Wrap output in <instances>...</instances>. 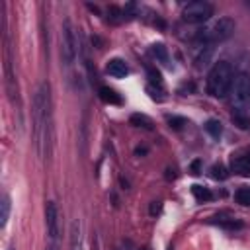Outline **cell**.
Here are the masks:
<instances>
[{
	"instance_id": "cell-10",
	"label": "cell",
	"mask_w": 250,
	"mask_h": 250,
	"mask_svg": "<svg viewBox=\"0 0 250 250\" xmlns=\"http://www.w3.org/2000/svg\"><path fill=\"white\" fill-rule=\"evenodd\" d=\"M150 55L158 61V62H162V64H170V57H168V51H166V47L162 45V43H154L152 47H150Z\"/></svg>"
},
{
	"instance_id": "cell-21",
	"label": "cell",
	"mask_w": 250,
	"mask_h": 250,
	"mask_svg": "<svg viewBox=\"0 0 250 250\" xmlns=\"http://www.w3.org/2000/svg\"><path fill=\"white\" fill-rule=\"evenodd\" d=\"M148 78H150V82H152V84H156L158 88L162 86V80H160V74H158V72H156L154 68H148Z\"/></svg>"
},
{
	"instance_id": "cell-20",
	"label": "cell",
	"mask_w": 250,
	"mask_h": 250,
	"mask_svg": "<svg viewBox=\"0 0 250 250\" xmlns=\"http://www.w3.org/2000/svg\"><path fill=\"white\" fill-rule=\"evenodd\" d=\"M166 121H168L170 127H174V129H182V127L186 125V119H184V117H178V115H168Z\"/></svg>"
},
{
	"instance_id": "cell-2",
	"label": "cell",
	"mask_w": 250,
	"mask_h": 250,
	"mask_svg": "<svg viewBox=\"0 0 250 250\" xmlns=\"http://www.w3.org/2000/svg\"><path fill=\"white\" fill-rule=\"evenodd\" d=\"M234 82V68L227 61H219L207 74V92L213 98H227L232 90Z\"/></svg>"
},
{
	"instance_id": "cell-1",
	"label": "cell",
	"mask_w": 250,
	"mask_h": 250,
	"mask_svg": "<svg viewBox=\"0 0 250 250\" xmlns=\"http://www.w3.org/2000/svg\"><path fill=\"white\" fill-rule=\"evenodd\" d=\"M51 94H49V84L41 82L35 98H33V135H35V146L41 158L49 154V145H51Z\"/></svg>"
},
{
	"instance_id": "cell-13",
	"label": "cell",
	"mask_w": 250,
	"mask_h": 250,
	"mask_svg": "<svg viewBox=\"0 0 250 250\" xmlns=\"http://www.w3.org/2000/svg\"><path fill=\"white\" fill-rule=\"evenodd\" d=\"M129 121H131L135 127H143V129H148V131L152 129V119L146 117L145 113H133Z\"/></svg>"
},
{
	"instance_id": "cell-19",
	"label": "cell",
	"mask_w": 250,
	"mask_h": 250,
	"mask_svg": "<svg viewBox=\"0 0 250 250\" xmlns=\"http://www.w3.org/2000/svg\"><path fill=\"white\" fill-rule=\"evenodd\" d=\"M211 176H213L215 180H225L229 174H227V168H225L223 164H215V166L211 168Z\"/></svg>"
},
{
	"instance_id": "cell-22",
	"label": "cell",
	"mask_w": 250,
	"mask_h": 250,
	"mask_svg": "<svg viewBox=\"0 0 250 250\" xmlns=\"http://www.w3.org/2000/svg\"><path fill=\"white\" fill-rule=\"evenodd\" d=\"M160 211V205H158V201H152V205H150V215H156Z\"/></svg>"
},
{
	"instance_id": "cell-12",
	"label": "cell",
	"mask_w": 250,
	"mask_h": 250,
	"mask_svg": "<svg viewBox=\"0 0 250 250\" xmlns=\"http://www.w3.org/2000/svg\"><path fill=\"white\" fill-rule=\"evenodd\" d=\"M100 98H102L105 104H121L119 94H117L115 90L107 88V86H102V88H100Z\"/></svg>"
},
{
	"instance_id": "cell-11",
	"label": "cell",
	"mask_w": 250,
	"mask_h": 250,
	"mask_svg": "<svg viewBox=\"0 0 250 250\" xmlns=\"http://www.w3.org/2000/svg\"><path fill=\"white\" fill-rule=\"evenodd\" d=\"M70 250H82L80 221H74V223H72V230H70Z\"/></svg>"
},
{
	"instance_id": "cell-16",
	"label": "cell",
	"mask_w": 250,
	"mask_h": 250,
	"mask_svg": "<svg viewBox=\"0 0 250 250\" xmlns=\"http://www.w3.org/2000/svg\"><path fill=\"white\" fill-rule=\"evenodd\" d=\"M8 215H10V197L8 195H2V203H0V225L2 227H6Z\"/></svg>"
},
{
	"instance_id": "cell-18",
	"label": "cell",
	"mask_w": 250,
	"mask_h": 250,
	"mask_svg": "<svg viewBox=\"0 0 250 250\" xmlns=\"http://www.w3.org/2000/svg\"><path fill=\"white\" fill-rule=\"evenodd\" d=\"M107 14H109V16H107V20H111L113 23H117V21H121V20L125 18V16H123L125 12H121L117 6H111V8L107 10Z\"/></svg>"
},
{
	"instance_id": "cell-17",
	"label": "cell",
	"mask_w": 250,
	"mask_h": 250,
	"mask_svg": "<svg viewBox=\"0 0 250 250\" xmlns=\"http://www.w3.org/2000/svg\"><path fill=\"white\" fill-rule=\"evenodd\" d=\"M191 193L195 195L197 201H209V199L213 197L211 191H209L207 188H203V186H193V188H191Z\"/></svg>"
},
{
	"instance_id": "cell-14",
	"label": "cell",
	"mask_w": 250,
	"mask_h": 250,
	"mask_svg": "<svg viewBox=\"0 0 250 250\" xmlns=\"http://www.w3.org/2000/svg\"><path fill=\"white\" fill-rule=\"evenodd\" d=\"M205 131H207L213 139H219V137H221V133H223L221 121H219V119H209V121L205 123Z\"/></svg>"
},
{
	"instance_id": "cell-6",
	"label": "cell",
	"mask_w": 250,
	"mask_h": 250,
	"mask_svg": "<svg viewBox=\"0 0 250 250\" xmlns=\"http://www.w3.org/2000/svg\"><path fill=\"white\" fill-rule=\"evenodd\" d=\"M213 16V6L205 0H195L184 6L182 10V20L186 23H203Z\"/></svg>"
},
{
	"instance_id": "cell-4",
	"label": "cell",
	"mask_w": 250,
	"mask_h": 250,
	"mask_svg": "<svg viewBox=\"0 0 250 250\" xmlns=\"http://www.w3.org/2000/svg\"><path fill=\"white\" fill-rule=\"evenodd\" d=\"M80 49V39H76V33L72 29V23L66 20L62 23V37H61V57L64 64H72L76 61Z\"/></svg>"
},
{
	"instance_id": "cell-7",
	"label": "cell",
	"mask_w": 250,
	"mask_h": 250,
	"mask_svg": "<svg viewBox=\"0 0 250 250\" xmlns=\"http://www.w3.org/2000/svg\"><path fill=\"white\" fill-rule=\"evenodd\" d=\"M45 225H47V234L53 242H57V236H59V209H57V203L53 201H47L45 205Z\"/></svg>"
},
{
	"instance_id": "cell-8",
	"label": "cell",
	"mask_w": 250,
	"mask_h": 250,
	"mask_svg": "<svg viewBox=\"0 0 250 250\" xmlns=\"http://www.w3.org/2000/svg\"><path fill=\"white\" fill-rule=\"evenodd\" d=\"M230 168H232L234 174L248 178V176H250V152L234 154L232 160H230Z\"/></svg>"
},
{
	"instance_id": "cell-5",
	"label": "cell",
	"mask_w": 250,
	"mask_h": 250,
	"mask_svg": "<svg viewBox=\"0 0 250 250\" xmlns=\"http://www.w3.org/2000/svg\"><path fill=\"white\" fill-rule=\"evenodd\" d=\"M230 96H232V109L246 113V105L250 104V78H248V74L240 72L234 76Z\"/></svg>"
},
{
	"instance_id": "cell-23",
	"label": "cell",
	"mask_w": 250,
	"mask_h": 250,
	"mask_svg": "<svg viewBox=\"0 0 250 250\" xmlns=\"http://www.w3.org/2000/svg\"><path fill=\"white\" fill-rule=\"evenodd\" d=\"M191 170H193V174H199V172H197V170H199V162H197V160L191 164Z\"/></svg>"
},
{
	"instance_id": "cell-3",
	"label": "cell",
	"mask_w": 250,
	"mask_h": 250,
	"mask_svg": "<svg viewBox=\"0 0 250 250\" xmlns=\"http://www.w3.org/2000/svg\"><path fill=\"white\" fill-rule=\"evenodd\" d=\"M234 33V20L230 18H219L209 29H205L203 33L197 35L199 43H209L215 45L217 41H225Z\"/></svg>"
},
{
	"instance_id": "cell-15",
	"label": "cell",
	"mask_w": 250,
	"mask_h": 250,
	"mask_svg": "<svg viewBox=\"0 0 250 250\" xmlns=\"http://www.w3.org/2000/svg\"><path fill=\"white\" fill-rule=\"evenodd\" d=\"M234 199H236V203H240V205H244V207H250V188H238L236 189V193H234Z\"/></svg>"
},
{
	"instance_id": "cell-25",
	"label": "cell",
	"mask_w": 250,
	"mask_h": 250,
	"mask_svg": "<svg viewBox=\"0 0 250 250\" xmlns=\"http://www.w3.org/2000/svg\"><path fill=\"white\" fill-rule=\"evenodd\" d=\"M92 250H100V246H98V238L94 236V242H92Z\"/></svg>"
},
{
	"instance_id": "cell-24",
	"label": "cell",
	"mask_w": 250,
	"mask_h": 250,
	"mask_svg": "<svg viewBox=\"0 0 250 250\" xmlns=\"http://www.w3.org/2000/svg\"><path fill=\"white\" fill-rule=\"evenodd\" d=\"M45 250H59V246H57V242H51V244H49Z\"/></svg>"
},
{
	"instance_id": "cell-9",
	"label": "cell",
	"mask_w": 250,
	"mask_h": 250,
	"mask_svg": "<svg viewBox=\"0 0 250 250\" xmlns=\"http://www.w3.org/2000/svg\"><path fill=\"white\" fill-rule=\"evenodd\" d=\"M105 70H107V74L113 76V78H123V76L129 74V66H127V62H125L123 59H117V57L111 59V61H107Z\"/></svg>"
}]
</instances>
